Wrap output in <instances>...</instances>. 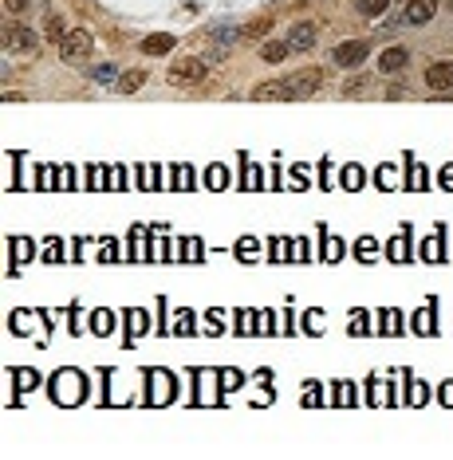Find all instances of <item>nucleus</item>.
<instances>
[{"label": "nucleus", "mask_w": 453, "mask_h": 460, "mask_svg": "<svg viewBox=\"0 0 453 460\" xmlns=\"http://www.w3.org/2000/svg\"><path fill=\"white\" fill-rule=\"evenodd\" d=\"M209 79V63L201 55H181V60L170 63L166 71V83L170 87H201Z\"/></svg>", "instance_id": "obj_1"}, {"label": "nucleus", "mask_w": 453, "mask_h": 460, "mask_svg": "<svg viewBox=\"0 0 453 460\" xmlns=\"http://www.w3.org/2000/svg\"><path fill=\"white\" fill-rule=\"evenodd\" d=\"M284 83H288L292 99H308V94H316L324 87V67H299L292 75H284Z\"/></svg>", "instance_id": "obj_2"}, {"label": "nucleus", "mask_w": 453, "mask_h": 460, "mask_svg": "<svg viewBox=\"0 0 453 460\" xmlns=\"http://www.w3.org/2000/svg\"><path fill=\"white\" fill-rule=\"evenodd\" d=\"M91 32H83V28H71L68 35H63V43H60V55H63V63H87V55H91Z\"/></svg>", "instance_id": "obj_3"}, {"label": "nucleus", "mask_w": 453, "mask_h": 460, "mask_svg": "<svg viewBox=\"0 0 453 460\" xmlns=\"http://www.w3.org/2000/svg\"><path fill=\"white\" fill-rule=\"evenodd\" d=\"M331 63L343 71H355L359 63H367V40H343L331 48Z\"/></svg>", "instance_id": "obj_4"}, {"label": "nucleus", "mask_w": 453, "mask_h": 460, "mask_svg": "<svg viewBox=\"0 0 453 460\" xmlns=\"http://www.w3.org/2000/svg\"><path fill=\"white\" fill-rule=\"evenodd\" d=\"M319 40V24L316 20H299V24H292L288 32V51L292 55H304V51H311Z\"/></svg>", "instance_id": "obj_5"}, {"label": "nucleus", "mask_w": 453, "mask_h": 460, "mask_svg": "<svg viewBox=\"0 0 453 460\" xmlns=\"http://www.w3.org/2000/svg\"><path fill=\"white\" fill-rule=\"evenodd\" d=\"M437 16V0H406V9H402V24L410 28H422Z\"/></svg>", "instance_id": "obj_6"}, {"label": "nucleus", "mask_w": 453, "mask_h": 460, "mask_svg": "<svg viewBox=\"0 0 453 460\" xmlns=\"http://www.w3.org/2000/svg\"><path fill=\"white\" fill-rule=\"evenodd\" d=\"M4 51H9V55H16V51L32 55V51H36V35L28 32L24 24H9V28H4Z\"/></svg>", "instance_id": "obj_7"}, {"label": "nucleus", "mask_w": 453, "mask_h": 460, "mask_svg": "<svg viewBox=\"0 0 453 460\" xmlns=\"http://www.w3.org/2000/svg\"><path fill=\"white\" fill-rule=\"evenodd\" d=\"M426 87L430 91H453V60H437L426 67Z\"/></svg>", "instance_id": "obj_8"}, {"label": "nucleus", "mask_w": 453, "mask_h": 460, "mask_svg": "<svg viewBox=\"0 0 453 460\" xmlns=\"http://www.w3.org/2000/svg\"><path fill=\"white\" fill-rule=\"evenodd\" d=\"M406 63H410V51L402 48V43H394V48H386L383 55H378V71H383V75H394V71H402Z\"/></svg>", "instance_id": "obj_9"}, {"label": "nucleus", "mask_w": 453, "mask_h": 460, "mask_svg": "<svg viewBox=\"0 0 453 460\" xmlns=\"http://www.w3.org/2000/svg\"><path fill=\"white\" fill-rule=\"evenodd\" d=\"M178 48V40H174L170 32H154L142 40V55H170V51Z\"/></svg>", "instance_id": "obj_10"}, {"label": "nucleus", "mask_w": 453, "mask_h": 460, "mask_svg": "<svg viewBox=\"0 0 453 460\" xmlns=\"http://www.w3.org/2000/svg\"><path fill=\"white\" fill-rule=\"evenodd\" d=\"M292 51H288V40H268V43H260V60L265 63H284Z\"/></svg>", "instance_id": "obj_11"}, {"label": "nucleus", "mask_w": 453, "mask_h": 460, "mask_svg": "<svg viewBox=\"0 0 453 460\" xmlns=\"http://www.w3.org/2000/svg\"><path fill=\"white\" fill-rule=\"evenodd\" d=\"M142 83H146V71L142 67H130V71H122V75H119V83H114V87H119L122 94H134Z\"/></svg>", "instance_id": "obj_12"}, {"label": "nucleus", "mask_w": 453, "mask_h": 460, "mask_svg": "<svg viewBox=\"0 0 453 460\" xmlns=\"http://www.w3.org/2000/svg\"><path fill=\"white\" fill-rule=\"evenodd\" d=\"M63 35H68V28H63L60 16H43V40H48V43H63Z\"/></svg>", "instance_id": "obj_13"}, {"label": "nucleus", "mask_w": 453, "mask_h": 460, "mask_svg": "<svg viewBox=\"0 0 453 460\" xmlns=\"http://www.w3.org/2000/svg\"><path fill=\"white\" fill-rule=\"evenodd\" d=\"M240 32H245L248 40H260V35H268V32H272V16H257L252 24H245V28H240Z\"/></svg>", "instance_id": "obj_14"}, {"label": "nucleus", "mask_w": 453, "mask_h": 460, "mask_svg": "<svg viewBox=\"0 0 453 460\" xmlns=\"http://www.w3.org/2000/svg\"><path fill=\"white\" fill-rule=\"evenodd\" d=\"M390 9V0H359V12L367 20H375V16H383V12Z\"/></svg>", "instance_id": "obj_15"}, {"label": "nucleus", "mask_w": 453, "mask_h": 460, "mask_svg": "<svg viewBox=\"0 0 453 460\" xmlns=\"http://www.w3.org/2000/svg\"><path fill=\"white\" fill-rule=\"evenodd\" d=\"M28 4H32V0H4V9H9V12H12V16H16V12H24V9H28Z\"/></svg>", "instance_id": "obj_16"}]
</instances>
